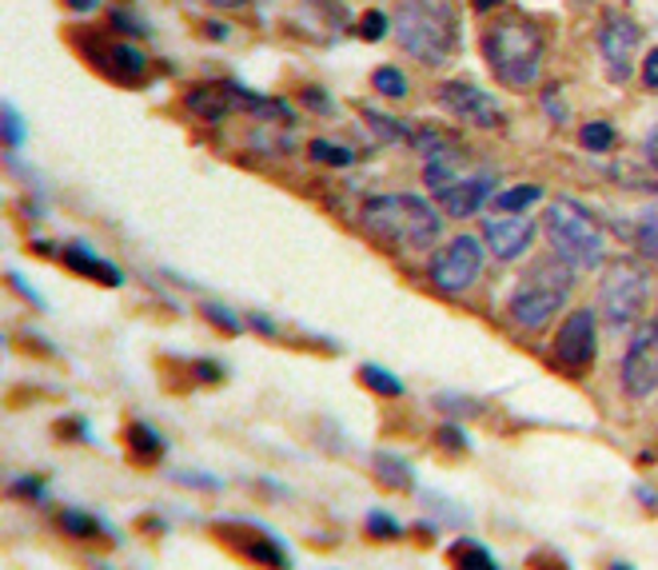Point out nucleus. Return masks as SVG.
<instances>
[{"mask_svg":"<svg viewBox=\"0 0 658 570\" xmlns=\"http://www.w3.org/2000/svg\"><path fill=\"white\" fill-rule=\"evenodd\" d=\"M12 499H33V503H41L44 499V479L41 475H21V479L9 487Z\"/></svg>","mask_w":658,"mask_h":570,"instance_id":"nucleus-30","label":"nucleus"},{"mask_svg":"<svg viewBox=\"0 0 658 570\" xmlns=\"http://www.w3.org/2000/svg\"><path fill=\"white\" fill-rule=\"evenodd\" d=\"M543 29L531 21H499L483 33V56L491 65L495 80L507 88H531L543 72Z\"/></svg>","mask_w":658,"mask_h":570,"instance_id":"nucleus-3","label":"nucleus"},{"mask_svg":"<svg viewBox=\"0 0 658 570\" xmlns=\"http://www.w3.org/2000/svg\"><path fill=\"white\" fill-rule=\"evenodd\" d=\"M435 443L443 451H451V455H463L467 451V435H463L455 423H447V428H439V435H435Z\"/></svg>","mask_w":658,"mask_h":570,"instance_id":"nucleus-32","label":"nucleus"},{"mask_svg":"<svg viewBox=\"0 0 658 570\" xmlns=\"http://www.w3.org/2000/svg\"><path fill=\"white\" fill-rule=\"evenodd\" d=\"M68 9L72 12H92V9H100V0H65Z\"/></svg>","mask_w":658,"mask_h":570,"instance_id":"nucleus-42","label":"nucleus"},{"mask_svg":"<svg viewBox=\"0 0 658 570\" xmlns=\"http://www.w3.org/2000/svg\"><path fill=\"white\" fill-rule=\"evenodd\" d=\"M439 104L447 112H455L460 121H467L472 128L499 132L507 124L503 104H499L491 92L475 88L472 80H447V84H439Z\"/></svg>","mask_w":658,"mask_h":570,"instance_id":"nucleus-10","label":"nucleus"},{"mask_svg":"<svg viewBox=\"0 0 658 570\" xmlns=\"http://www.w3.org/2000/svg\"><path fill=\"white\" fill-rule=\"evenodd\" d=\"M252 328H260L263 335H272V340H275V335H280V331H275V323H272V319H268V316H252Z\"/></svg>","mask_w":658,"mask_h":570,"instance_id":"nucleus-41","label":"nucleus"},{"mask_svg":"<svg viewBox=\"0 0 658 570\" xmlns=\"http://www.w3.org/2000/svg\"><path fill=\"white\" fill-rule=\"evenodd\" d=\"M495 4H499V0H472V9H475V12H491Z\"/></svg>","mask_w":658,"mask_h":570,"instance_id":"nucleus-43","label":"nucleus"},{"mask_svg":"<svg viewBox=\"0 0 658 570\" xmlns=\"http://www.w3.org/2000/svg\"><path fill=\"white\" fill-rule=\"evenodd\" d=\"M638 68H643V84H647V88H658V48H650L647 60H643Z\"/></svg>","mask_w":658,"mask_h":570,"instance_id":"nucleus-35","label":"nucleus"},{"mask_svg":"<svg viewBox=\"0 0 658 570\" xmlns=\"http://www.w3.org/2000/svg\"><path fill=\"white\" fill-rule=\"evenodd\" d=\"M180 482H184V487H200V491H219V487H224V482L212 479V475H180Z\"/></svg>","mask_w":658,"mask_h":570,"instance_id":"nucleus-37","label":"nucleus"},{"mask_svg":"<svg viewBox=\"0 0 658 570\" xmlns=\"http://www.w3.org/2000/svg\"><path fill=\"white\" fill-rule=\"evenodd\" d=\"M643 29L638 21H631L626 12L611 9L599 24V53H603V65H606V77L614 84H626L631 72H635V56H638V44H643Z\"/></svg>","mask_w":658,"mask_h":570,"instance_id":"nucleus-8","label":"nucleus"},{"mask_svg":"<svg viewBox=\"0 0 658 570\" xmlns=\"http://www.w3.org/2000/svg\"><path fill=\"white\" fill-rule=\"evenodd\" d=\"M599 355V328H594V311H575L555 335V360L563 372L582 375Z\"/></svg>","mask_w":658,"mask_h":570,"instance_id":"nucleus-11","label":"nucleus"},{"mask_svg":"<svg viewBox=\"0 0 658 570\" xmlns=\"http://www.w3.org/2000/svg\"><path fill=\"white\" fill-rule=\"evenodd\" d=\"M543 228H547V240H551V248H555V255L567 260L575 272L603 267V260H606L603 224L582 208V204H575V200H567V196L551 200L547 216H543Z\"/></svg>","mask_w":658,"mask_h":570,"instance_id":"nucleus-4","label":"nucleus"},{"mask_svg":"<svg viewBox=\"0 0 658 570\" xmlns=\"http://www.w3.org/2000/svg\"><path fill=\"white\" fill-rule=\"evenodd\" d=\"M579 144L587 148V152H606V148H614V124H606V121L582 124Z\"/></svg>","mask_w":658,"mask_h":570,"instance_id":"nucleus-27","label":"nucleus"},{"mask_svg":"<svg viewBox=\"0 0 658 570\" xmlns=\"http://www.w3.org/2000/svg\"><path fill=\"white\" fill-rule=\"evenodd\" d=\"M570 287H575V267H570L567 260H559V255H551V260L535 263V267L519 280L507 311H511V319L526 331L547 328L551 319L567 307Z\"/></svg>","mask_w":658,"mask_h":570,"instance_id":"nucleus-5","label":"nucleus"},{"mask_svg":"<svg viewBox=\"0 0 658 570\" xmlns=\"http://www.w3.org/2000/svg\"><path fill=\"white\" fill-rule=\"evenodd\" d=\"M395 36L423 65H447L460 48V16L451 0H399L395 12Z\"/></svg>","mask_w":658,"mask_h":570,"instance_id":"nucleus-2","label":"nucleus"},{"mask_svg":"<svg viewBox=\"0 0 658 570\" xmlns=\"http://www.w3.org/2000/svg\"><path fill=\"white\" fill-rule=\"evenodd\" d=\"M360 224L372 231L375 240L392 243L399 252H428L431 243L443 236L439 212L423 196H407V192L372 196L363 204Z\"/></svg>","mask_w":658,"mask_h":570,"instance_id":"nucleus-1","label":"nucleus"},{"mask_svg":"<svg viewBox=\"0 0 658 570\" xmlns=\"http://www.w3.org/2000/svg\"><path fill=\"white\" fill-rule=\"evenodd\" d=\"M538 200H543V187L538 184H515V187H507V192H499L495 204H499L507 216H519V212L531 208V204H538Z\"/></svg>","mask_w":658,"mask_h":570,"instance_id":"nucleus-24","label":"nucleus"},{"mask_svg":"<svg viewBox=\"0 0 658 570\" xmlns=\"http://www.w3.org/2000/svg\"><path fill=\"white\" fill-rule=\"evenodd\" d=\"M647 299H650V280L635 260H614L606 267L603 284H599V307H603V319L614 331L638 323Z\"/></svg>","mask_w":658,"mask_h":570,"instance_id":"nucleus-6","label":"nucleus"},{"mask_svg":"<svg viewBox=\"0 0 658 570\" xmlns=\"http://www.w3.org/2000/svg\"><path fill=\"white\" fill-rule=\"evenodd\" d=\"M60 260H65V267H72L77 275H84V280H92V284H100V287L124 284L121 267H112L104 255H97L92 248H84V243H65V248H60Z\"/></svg>","mask_w":658,"mask_h":570,"instance_id":"nucleus-16","label":"nucleus"},{"mask_svg":"<svg viewBox=\"0 0 658 570\" xmlns=\"http://www.w3.org/2000/svg\"><path fill=\"white\" fill-rule=\"evenodd\" d=\"M56 526H60L65 535L80 538V543H88V538H100V535H112L109 526L100 523L97 515H88V511H77V506H65V511H56Z\"/></svg>","mask_w":658,"mask_h":570,"instance_id":"nucleus-21","label":"nucleus"},{"mask_svg":"<svg viewBox=\"0 0 658 570\" xmlns=\"http://www.w3.org/2000/svg\"><path fill=\"white\" fill-rule=\"evenodd\" d=\"M635 243L638 252L647 255V260H658V208L643 212L635 224Z\"/></svg>","mask_w":658,"mask_h":570,"instance_id":"nucleus-26","label":"nucleus"},{"mask_svg":"<svg viewBox=\"0 0 658 570\" xmlns=\"http://www.w3.org/2000/svg\"><path fill=\"white\" fill-rule=\"evenodd\" d=\"M606 570H631V567H626V562H611Z\"/></svg>","mask_w":658,"mask_h":570,"instance_id":"nucleus-44","label":"nucleus"},{"mask_svg":"<svg viewBox=\"0 0 658 570\" xmlns=\"http://www.w3.org/2000/svg\"><path fill=\"white\" fill-rule=\"evenodd\" d=\"M184 104L188 112H196L200 121H224L231 109H240V92L236 88H224V84H196L184 92Z\"/></svg>","mask_w":658,"mask_h":570,"instance_id":"nucleus-17","label":"nucleus"},{"mask_svg":"<svg viewBox=\"0 0 658 570\" xmlns=\"http://www.w3.org/2000/svg\"><path fill=\"white\" fill-rule=\"evenodd\" d=\"M124 447H128L132 459L148 467V463L164 459L168 443H164V435H160V431H152L148 423H140V419H132L128 428H124Z\"/></svg>","mask_w":658,"mask_h":570,"instance_id":"nucleus-18","label":"nucleus"},{"mask_svg":"<svg viewBox=\"0 0 658 570\" xmlns=\"http://www.w3.org/2000/svg\"><path fill=\"white\" fill-rule=\"evenodd\" d=\"M216 535L224 538L236 555H243V559L256 562V567H263V570H287L292 567L287 550L256 523H216Z\"/></svg>","mask_w":658,"mask_h":570,"instance_id":"nucleus-12","label":"nucleus"},{"mask_svg":"<svg viewBox=\"0 0 658 570\" xmlns=\"http://www.w3.org/2000/svg\"><path fill=\"white\" fill-rule=\"evenodd\" d=\"M372 84H375V92H379V96H387V100H404L407 96V77L399 72V68H392V65L375 68Z\"/></svg>","mask_w":658,"mask_h":570,"instance_id":"nucleus-28","label":"nucleus"},{"mask_svg":"<svg viewBox=\"0 0 658 570\" xmlns=\"http://www.w3.org/2000/svg\"><path fill=\"white\" fill-rule=\"evenodd\" d=\"M92 68H100L104 77H112L116 84H144L148 77V56L128 41H97V48L88 53Z\"/></svg>","mask_w":658,"mask_h":570,"instance_id":"nucleus-13","label":"nucleus"},{"mask_svg":"<svg viewBox=\"0 0 658 570\" xmlns=\"http://www.w3.org/2000/svg\"><path fill=\"white\" fill-rule=\"evenodd\" d=\"M538 236V224L526 216H495L483 224V243L491 248L495 260H519V255H526V248L535 243Z\"/></svg>","mask_w":658,"mask_h":570,"instance_id":"nucleus-14","label":"nucleus"},{"mask_svg":"<svg viewBox=\"0 0 658 570\" xmlns=\"http://www.w3.org/2000/svg\"><path fill=\"white\" fill-rule=\"evenodd\" d=\"M56 435H65V438H88L84 419H68V423H56Z\"/></svg>","mask_w":658,"mask_h":570,"instance_id":"nucleus-38","label":"nucleus"},{"mask_svg":"<svg viewBox=\"0 0 658 570\" xmlns=\"http://www.w3.org/2000/svg\"><path fill=\"white\" fill-rule=\"evenodd\" d=\"M204 316L212 319V328L228 331V335H236V331H240V319H236V311H231V307H224V304H204Z\"/></svg>","mask_w":658,"mask_h":570,"instance_id":"nucleus-29","label":"nucleus"},{"mask_svg":"<svg viewBox=\"0 0 658 570\" xmlns=\"http://www.w3.org/2000/svg\"><path fill=\"white\" fill-rule=\"evenodd\" d=\"M363 531H367V538H375V543H399V538H404V523H399L392 511H367Z\"/></svg>","mask_w":658,"mask_h":570,"instance_id":"nucleus-22","label":"nucleus"},{"mask_svg":"<svg viewBox=\"0 0 658 570\" xmlns=\"http://www.w3.org/2000/svg\"><path fill=\"white\" fill-rule=\"evenodd\" d=\"M495 192V172L487 168V172H475V175H460L451 187H443V192H435L439 208L447 212V216L455 219H467L475 216V212L487 204V196Z\"/></svg>","mask_w":658,"mask_h":570,"instance_id":"nucleus-15","label":"nucleus"},{"mask_svg":"<svg viewBox=\"0 0 658 570\" xmlns=\"http://www.w3.org/2000/svg\"><path fill=\"white\" fill-rule=\"evenodd\" d=\"M384 33H387V16L379 9H367L360 16V36L363 41H384Z\"/></svg>","mask_w":658,"mask_h":570,"instance_id":"nucleus-31","label":"nucleus"},{"mask_svg":"<svg viewBox=\"0 0 658 570\" xmlns=\"http://www.w3.org/2000/svg\"><path fill=\"white\" fill-rule=\"evenodd\" d=\"M372 463H375V475H379V482H384L387 491H416V471H411V463L407 459H399L392 451H379Z\"/></svg>","mask_w":658,"mask_h":570,"instance_id":"nucleus-19","label":"nucleus"},{"mask_svg":"<svg viewBox=\"0 0 658 570\" xmlns=\"http://www.w3.org/2000/svg\"><path fill=\"white\" fill-rule=\"evenodd\" d=\"M360 379L367 384V391L387 395V399H395V395H404V384H399V379H395L392 372H384V367H375V363H363V367H360Z\"/></svg>","mask_w":658,"mask_h":570,"instance_id":"nucleus-25","label":"nucleus"},{"mask_svg":"<svg viewBox=\"0 0 658 570\" xmlns=\"http://www.w3.org/2000/svg\"><path fill=\"white\" fill-rule=\"evenodd\" d=\"M483 263H487V248L479 236H455L447 248H439L428 263V280L439 296H463L479 284Z\"/></svg>","mask_w":658,"mask_h":570,"instance_id":"nucleus-7","label":"nucleus"},{"mask_svg":"<svg viewBox=\"0 0 658 570\" xmlns=\"http://www.w3.org/2000/svg\"><path fill=\"white\" fill-rule=\"evenodd\" d=\"M307 152H311V160H319V164H331V168L355 164V152H351L348 144H336V140H328V136H319V140L307 144Z\"/></svg>","mask_w":658,"mask_h":570,"instance_id":"nucleus-23","label":"nucleus"},{"mask_svg":"<svg viewBox=\"0 0 658 570\" xmlns=\"http://www.w3.org/2000/svg\"><path fill=\"white\" fill-rule=\"evenodd\" d=\"M304 104H307V109L324 112V116H331V112H336V104L328 100V92H324V88H304Z\"/></svg>","mask_w":658,"mask_h":570,"instance_id":"nucleus-34","label":"nucleus"},{"mask_svg":"<svg viewBox=\"0 0 658 570\" xmlns=\"http://www.w3.org/2000/svg\"><path fill=\"white\" fill-rule=\"evenodd\" d=\"M623 391L631 399H650L658 391V319L638 323L623 355Z\"/></svg>","mask_w":658,"mask_h":570,"instance_id":"nucleus-9","label":"nucleus"},{"mask_svg":"<svg viewBox=\"0 0 658 570\" xmlns=\"http://www.w3.org/2000/svg\"><path fill=\"white\" fill-rule=\"evenodd\" d=\"M204 4H212V9H228V12H236V9H248L252 0H204Z\"/></svg>","mask_w":658,"mask_h":570,"instance_id":"nucleus-40","label":"nucleus"},{"mask_svg":"<svg viewBox=\"0 0 658 570\" xmlns=\"http://www.w3.org/2000/svg\"><path fill=\"white\" fill-rule=\"evenodd\" d=\"M192 372H196L200 384H219V375H224V372H219V367H216V363H208V360L192 363Z\"/></svg>","mask_w":658,"mask_h":570,"instance_id":"nucleus-36","label":"nucleus"},{"mask_svg":"<svg viewBox=\"0 0 658 570\" xmlns=\"http://www.w3.org/2000/svg\"><path fill=\"white\" fill-rule=\"evenodd\" d=\"M643 152H647V164H650V168H655V172H658V128H655V132H650V136H647V144H643Z\"/></svg>","mask_w":658,"mask_h":570,"instance_id":"nucleus-39","label":"nucleus"},{"mask_svg":"<svg viewBox=\"0 0 658 570\" xmlns=\"http://www.w3.org/2000/svg\"><path fill=\"white\" fill-rule=\"evenodd\" d=\"M447 562L455 570H499V562H495L491 550L483 547V543H475V538H460V543H451Z\"/></svg>","mask_w":658,"mask_h":570,"instance_id":"nucleus-20","label":"nucleus"},{"mask_svg":"<svg viewBox=\"0 0 658 570\" xmlns=\"http://www.w3.org/2000/svg\"><path fill=\"white\" fill-rule=\"evenodd\" d=\"M4 140L16 148V144L24 140V128H21V116H16V109L12 104H4Z\"/></svg>","mask_w":658,"mask_h":570,"instance_id":"nucleus-33","label":"nucleus"}]
</instances>
